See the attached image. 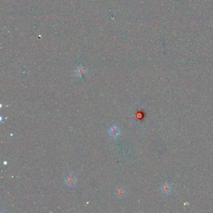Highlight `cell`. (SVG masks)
<instances>
[{
	"label": "cell",
	"instance_id": "obj_5",
	"mask_svg": "<svg viewBox=\"0 0 213 213\" xmlns=\"http://www.w3.org/2000/svg\"><path fill=\"white\" fill-rule=\"evenodd\" d=\"M171 189V186L169 185V184H164V185L162 186V191L165 192V193H167V192H170Z\"/></svg>",
	"mask_w": 213,
	"mask_h": 213
},
{
	"label": "cell",
	"instance_id": "obj_2",
	"mask_svg": "<svg viewBox=\"0 0 213 213\" xmlns=\"http://www.w3.org/2000/svg\"><path fill=\"white\" fill-rule=\"evenodd\" d=\"M65 183L69 186L73 187V186H74L76 183V178H75V176H74L72 174L68 175V176L66 177L65 178Z\"/></svg>",
	"mask_w": 213,
	"mask_h": 213
},
{
	"label": "cell",
	"instance_id": "obj_1",
	"mask_svg": "<svg viewBox=\"0 0 213 213\" xmlns=\"http://www.w3.org/2000/svg\"><path fill=\"white\" fill-rule=\"evenodd\" d=\"M87 71L86 68L84 66L82 63H79L76 66L74 71V73L76 76L80 78H83L87 74Z\"/></svg>",
	"mask_w": 213,
	"mask_h": 213
},
{
	"label": "cell",
	"instance_id": "obj_3",
	"mask_svg": "<svg viewBox=\"0 0 213 213\" xmlns=\"http://www.w3.org/2000/svg\"><path fill=\"white\" fill-rule=\"evenodd\" d=\"M109 135L113 137H117L120 134V131L117 126H112L109 130Z\"/></svg>",
	"mask_w": 213,
	"mask_h": 213
},
{
	"label": "cell",
	"instance_id": "obj_4",
	"mask_svg": "<svg viewBox=\"0 0 213 213\" xmlns=\"http://www.w3.org/2000/svg\"><path fill=\"white\" fill-rule=\"evenodd\" d=\"M115 194L116 196H117V198H118L119 199H122L125 196V195H126V192H125L124 189L119 188L117 189Z\"/></svg>",
	"mask_w": 213,
	"mask_h": 213
}]
</instances>
